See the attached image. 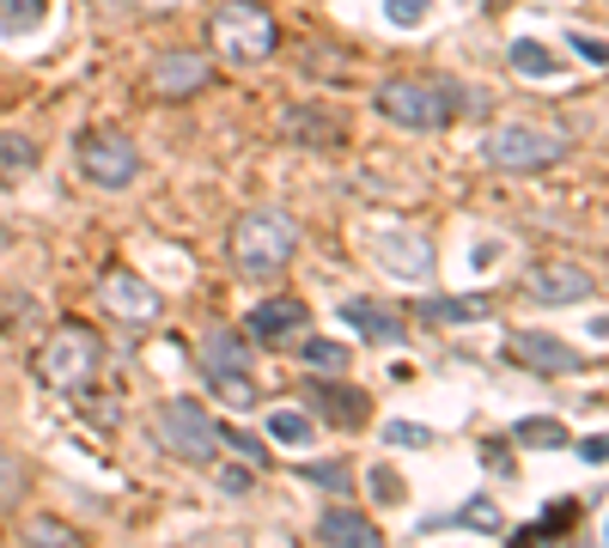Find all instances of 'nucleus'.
<instances>
[{"label": "nucleus", "instance_id": "obj_5", "mask_svg": "<svg viewBox=\"0 0 609 548\" xmlns=\"http://www.w3.org/2000/svg\"><path fill=\"white\" fill-rule=\"evenodd\" d=\"M152 433L165 445L171 457L183 463H220V421L201 409L196 396H165L159 409H152Z\"/></svg>", "mask_w": 609, "mask_h": 548}, {"label": "nucleus", "instance_id": "obj_19", "mask_svg": "<svg viewBox=\"0 0 609 548\" xmlns=\"http://www.w3.org/2000/svg\"><path fill=\"white\" fill-rule=\"evenodd\" d=\"M414 311H421L426 323H482L494 304H487L482 292H470V299H421Z\"/></svg>", "mask_w": 609, "mask_h": 548}, {"label": "nucleus", "instance_id": "obj_6", "mask_svg": "<svg viewBox=\"0 0 609 548\" xmlns=\"http://www.w3.org/2000/svg\"><path fill=\"white\" fill-rule=\"evenodd\" d=\"M561 152H567V135L536 128V122H500L482 140V159L494 171H548V165H561Z\"/></svg>", "mask_w": 609, "mask_h": 548}, {"label": "nucleus", "instance_id": "obj_15", "mask_svg": "<svg viewBox=\"0 0 609 548\" xmlns=\"http://www.w3.org/2000/svg\"><path fill=\"white\" fill-rule=\"evenodd\" d=\"M201 372H208V378H232V372H250V348H244L232 329H208V335H201Z\"/></svg>", "mask_w": 609, "mask_h": 548}, {"label": "nucleus", "instance_id": "obj_18", "mask_svg": "<svg viewBox=\"0 0 609 548\" xmlns=\"http://www.w3.org/2000/svg\"><path fill=\"white\" fill-rule=\"evenodd\" d=\"M506 61H512L524 79H555L561 74V55H555L548 43H536V37H518V43L506 49Z\"/></svg>", "mask_w": 609, "mask_h": 548}, {"label": "nucleus", "instance_id": "obj_22", "mask_svg": "<svg viewBox=\"0 0 609 548\" xmlns=\"http://www.w3.org/2000/svg\"><path fill=\"white\" fill-rule=\"evenodd\" d=\"M512 445H543V451H567V445H573V433H567L561 421H518V426H512Z\"/></svg>", "mask_w": 609, "mask_h": 548}, {"label": "nucleus", "instance_id": "obj_24", "mask_svg": "<svg viewBox=\"0 0 609 548\" xmlns=\"http://www.w3.org/2000/svg\"><path fill=\"white\" fill-rule=\"evenodd\" d=\"M318 378H335V372H348V348L341 341H304V353H299Z\"/></svg>", "mask_w": 609, "mask_h": 548}, {"label": "nucleus", "instance_id": "obj_23", "mask_svg": "<svg viewBox=\"0 0 609 548\" xmlns=\"http://www.w3.org/2000/svg\"><path fill=\"white\" fill-rule=\"evenodd\" d=\"M44 25V0H0V37H25Z\"/></svg>", "mask_w": 609, "mask_h": 548}, {"label": "nucleus", "instance_id": "obj_35", "mask_svg": "<svg viewBox=\"0 0 609 548\" xmlns=\"http://www.w3.org/2000/svg\"><path fill=\"white\" fill-rule=\"evenodd\" d=\"M220 487H226V494H244V487H250V470H220Z\"/></svg>", "mask_w": 609, "mask_h": 548}, {"label": "nucleus", "instance_id": "obj_9", "mask_svg": "<svg viewBox=\"0 0 609 548\" xmlns=\"http://www.w3.org/2000/svg\"><path fill=\"white\" fill-rule=\"evenodd\" d=\"M372 257L402 281H433V250L414 232H372Z\"/></svg>", "mask_w": 609, "mask_h": 548}, {"label": "nucleus", "instance_id": "obj_36", "mask_svg": "<svg viewBox=\"0 0 609 548\" xmlns=\"http://www.w3.org/2000/svg\"><path fill=\"white\" fill-rule=\"evenodd\" d=\"M140 7H152V13H171V7H183V0H140Z\"/></svg>", "mask_w": 609, "mask_h": 548}, {"label": "nucleus", "instance_id": "obj_20", "mask_svg": "<svg viewBox=\"0 0 609 548\" xmlns=\"http://www.w3.org/2000/svg\"><path fill=\"white\" fill-rule=\"evenodd\" d=\"M311 402H318V409L330 414L335 426H360V421H365V396H353V390H330V384H311Z\"/></svg>", "mask_w": 609, "mask_h": 548}, {"label": "nucleus", "instance_id": "obj_33", "mask_svg": "<svg viewBox=\"0 0 609 548\" xmlns=\"http://www.w3.org/2000/svg\"><path fill=\"white\" fill-rule=\"evenodd\" d=\"M573 451L585 457V463H609V433H592V439H579Z\"/></svg>", "mask_w": 609, "mask_h": 548}, {"label": "nucleus", "instance_id": "obj_10", "mask_svg": "<svg viewBox=\"0 0 609 548\" xmlns=\"http://www.w3.org/2000/svg\"><path fill=\"white\" fill-rule=\"evenodd\" d=\"M524 287L543 304H579V299H592V274L579 269V262H536Z\"/></svg>", "mask_w": 609, "mask_h": 548}, {"label": "nucleus", "instance_id": "obj_11", "mask_svg": "<svg viewBox=\"0 0 609 548\" xmlns=\"http://www.w3.org/2000/svg\"><path fill=\"white\" fill-rule=\"evenodd\" d=\"M208 79H213L208 55H189V49H171V55H159V67H152V91H159V98H196Z\"/></svg>", "mask_w": 609, "mask_h": 548}, {"label": "nucleus", "instance_id": "obj_30", "mask_svg": "<svg viewBox=\"0 0 609 548\" xmlns=\"http://www.w3.org/2000/svg\"><path fill=\"white\" fill-rule=\"evenodd\" d=\"M426 7H433V0H384V18H390V25H421L426 18Z\"/></svg>", "mask_w": 609, "mask_h": 548}, {"label": "nucleus", "instance_id": "obj_14", "mask_svg": "<svg viewBox=\"0 0 609 548\" xmlns=\"http://www.w3.org/2000/svg\"><path fill=\"white\" fill-rule=\"evenodd\" d=\"M244 329L257 335V341H287L293 329H304V304L299 299H287V292H281V299H262V304H250V317H244Z\"/></svg>", "mask_w": 609, "mask_h": 548}, {"label": "nucleus", "instance_id": "obj_1", "mask_svg": "<svg viewBox=\"0 0 609 548\" xmlns=\"http://www.w3.org/2000/svg\"><path fill=\"white\" fill-rule=\"evenodd\" d=\"M208 43H213V55L232 61V67H257V61L274 55L281 25H274V13L262 0H220L208 18Z\"/></svg>", "mask_w": 609, "mask_h": 548}, {"label": "nucleus", "instance_id": "obj_2", "mask_svg": "<svg viewBox=\"0 0 609 548\" xmlns=\"http://www.w3.org/2000/svg\"><path fill=\"white\" fill-rule=\"evenodd\" d=\"M98 360H104V341L91 323H55L49 341L37 348V378L49 390H86L98 378Z\"/></svg>", "mask_w": 609, "mask_h": 548}, {"label": "nucleus", "instance_id": "obj_8", "mask_svg": "<svg viewBox=\"0 0 609 548\" xmlns=\"http://www.w3.org/2000/svg\"><path fill=\"white\" fill-rule=\"evenodd\" d=\"M98 299H104V311L116 323H128V329H152V323H159V292H152L135 269H104Z\"/></svg>", "mask_w": 609, "mask_h": 548}, {"label": "nucleus", "instance_id": "obj_29", "mask_svg": "<svg viewBox=\"0 0 609 548\" xmlns=\"http://www.w3.org/2000/svg\"><path fill=\"white\" fill-rule=\"evenodd\" d=\"M220 451H238L244 463H269V445L250 439V433H232V426H220Z\"/></svg>", "mask_w": 609, "mask_h": 548}, {"label": "nucleus", "instance_id": "obj_31", "mask_svg": "<svg viewBox=\"0 0 609 548\" xmlns=\"http://www.w3.org/2000/svg\"><path fill=\"white\" fill-rule=\"evenodd\" d=\"M384 439H390V445H414V451H426V445H433V433H426V426H414V421H390V426H384Z\"/></svg>", "mask_w": 609, "mask_h": 548}, {"label": "nucleus", "instance_id": "obj_21", "mask_svg": "<svg viewBox=\"0 0 609 548\" xmlns=\"http://www.w3.org/2000/svg\"><path fill=\"white\" fill-rule=\"evenodd\" d=\"M30 165H37V147H30L25 135H0V189L30 177Z\"/></svg>", "mask_w": 609, "mask_h": 548}, {"label": "nucleus", "instance_id": "obj_16", "mask_svg": "<svg viewBox=\"0 0 609 548\" xmlns=\"http://www.w3.org/2000/svg\"><path fill=\"white\" fill-rule=\"evenodd\" d=\"M341 317H348V329H360L365 341H402V317L378 299H348L341 304Z\"/></svg>", "mask_w": 609, "mask_h": 548}, {"label": "nucleus", "instance_id": "obj_38", "mask_svg": "<svg viewBox=\"0 0 609 548\" xmlns=\"http://www.w3.org/2000/svg\"><path fill=\"white\" fill-rule=\"evenodd\" d=\"M7 244H13V232H7V226H0V250H7Z\"/></svg>", "mask_w": 609, "mask_h": 548}, {"label": "nucleus", "instance_id": "obj_3", "mask_svg": "<svg viewBox=\"0 0 609 548\" xmlns=\"http://www.w3.org/2000/svg\"><path fill=\"white\" fill-rule=\"evenodd\" d=\"M463 91L451 79H384L378 86V116H390L396 128H414V135H433L445 128Z\"/></svg>", "mask_w": 609, "mask_h": 548}, {"label": "nucleus", "instance_id": "obj_28", "mask_svg": "<svg viewBox=\"0 0 609 548\" xmlns=\"http://www.w3.org/2000/svg\"><path fill=\"white\" fill-rule=\"evenodd\" d=\"M25 543H30V548H79L74 531H61V524H49V518H30Z\"/></svg>", "mask_w": 609, "mask_h": 548}, {"label": "nucleus", "instance_id": "obj_27", "mask_svg": "<svg viewBox=\"0 0 609 548\" xmlns=\"http://www.w3.org/2000/svg\"><path fill=\"white\" fill-rule=\"evenodd\" d=\"M208 384L226 396L232 409H257V384H250V372H232V378H208Z\"/></svg>", "mask_w": 609, "mask_h": 548}, {"label": "nucleus", "instance_id": "obj_25", "mask_svg": "<svg viewBox=\"0 0 609 548\" xmlns=\"http://www.w3.org/2000/svg\"><path fill=\"white\" fill-rule=\"evenodd\" d=\"M445 524H470V531H500L506 518H500V506L487 500V494H475V500H463V512H451Z\"/></svg>", "mask_w": 609, "mask_h": 548}, {"label": "nucleus", "instance_id": "obj_34", "mask_svg": "<svg viewBox=\"0 0 609 548\" xmlns=\"http://www.w3.org/2000/svg\"><path fill=\"white\" fill-rule=\"evenodd\" d=\"M573 49L585 61H609V43H597V37H573Z\"/></svg>", "mask_w": 609, "mask_h": 548}, {"label": "nucleus", "instance_id": "obj_7", "mask_svg": "<svg viewBox=\"0 0 609 548\" xmlns=\"http://www.w3.org/2000/svg\"><path fill=\"white\" fill-rule=\"evenodd\" d=\"M79 177L98 183V189H128V183L140 177L135 140L116 135V128H91V135L79 140Z\"/></svg>", "mask_w": 609, "mask_h": 548}, {"label": "nucleus", "instance_id": "obj_26", "mask_svg": "<svg viewBox=\"0 0 609 548\" xmlns=\"http://www.w3.org/2000/svg\"><path fill=\"white\" fill-rule=\"evenodd\" d=\"M269 439H281V445H304V439H311V414H299V409H274V414H269Z\"/></svg>", "mask_w": 609, "mask_h": 548}, {"label": "nucleus", "instance_id": "obj_4", "mask_svg": "<svg viewBox=\"0 0 609 548\" xmlns=\"http://www.w3.org/2000/svg\"><path fill=\"white\" fill-rule=\"evenodd\" d=\"M293 220L281 208H257V213H238V226H232V262L238 274H274L293 262Z\"/></svg>", "mask_w": 609, "mask_h": 548}, {"label": "nucleus", "instance_id": "obj_12", "mask_svg": "<svg viewBox=\"0 0 609 548\" xmlns=\"http://www.w3.org/2000/svg\"><path fill=\"white\" fill-rule=\"evenodd\" d=\"M506 353L524 360L531 372H573V365H579V353L567 348L561 335H543V329H512V335H506Z\"/></svg>", "mask_w": 609, "mask_h": 548}, {"label": "nucleus", "instance_id": "obj_37", "mask_svg": "<svg viewBox=\"0 0 609 548\" xmlns=\"http://www.w3.org/2000/svg\"><path fill=\"white\" fill-rule=\"evenodd\" d=\"M592 329H597V335H609V317H592Z\"/></svg>", "mask_w": 609, "mask_h": 548}, {"label": "nucleus", "instance_id": "obj_17", "mask_svg": "<svg viewBox=\"0 0 609 548\" xmlns=\"http://www.w3.org/2000/svg\"><path fill=\"white\" fill-rule=\"evenodd\" d=\"M281 135L287 140H304V147H330V140H341V122H335V110H311V104H299V110H287V116H281Z\"/></svg>", "mask_w": 609, "mask_h": 548}, {"label": "nucleus", "instance_id": "obj_13", "mask_svg": "<svg viewBox=\"0 0 609 548\" xmlns=\"http://www.w3.org/2000/svg\"><path fill=\"white\" fill-rule=\"evenodd\" d=\"M318 536H323V548H384V531L365 512H353V506H330L318 518Z\"/></svg>", "mask_w": 609, "mask_h": 548}, {"label": "nucleus", "instance_id": "obj_32", "mask_svg": "<svg viewBox=\"0 0 609 548\" xmlns=\"http://www.w3.org/2000/svg\"><path fill=\"white\" fill-rule=\"evenodd\" d=\"M299 475H304V482H318V487H335V494H341V487H348V482H353V475H348V470H341V463H304V470H299Z\"/></svg>", "mask_w": 609, "mask_h": 548}]
</instances>
